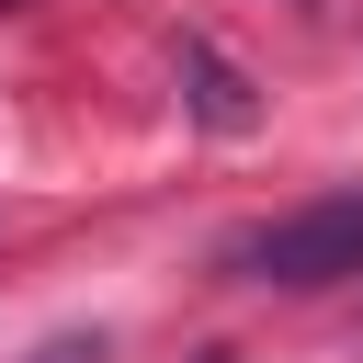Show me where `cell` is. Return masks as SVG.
Segmentation results:
<instances>
[{
	"label": "cell",
	"instance_id": "obj_1",
	"mask_svg": "<svg viewBox=\"0 0 363 363\" xmlns=\"http://www.w3.org/2000/svg\"><path fill=\"white\" fill-rule=\"evenodd\" d=\"M227 272L238 284H284V295H318V284H352L363 272V182L352 193H318V204H284L261 227L227 238Z\"/></svg>",
	"mask_w": 363,
	"mask_h": 363
},
{
	"label": "cell",
	"instance_id": "obj_2",
	"mask_svg": "<svg viewBox=\"0 0 363 363\" xmlns=\"http://www.w3.org/2000/svg\"><path fill=\"white\" fill-rule=\"evenodd\" d=\"M182 102H193V125H216V136H250V125H261V91H250V68H238L216 34H182Z\"/></svg>",
	"mask_w": 363,
	"mask_h": 363
},
{
	"label": "cell",
	"instance_id": "obj_3",
	"mask_svg": "<svg viewBox=\"0 0 363 363\" xmlns=\"http://www.w3.org/2000/svg\"><path fill=\"white\" fill-rule=\"evenodd\" d=\"M23 363H102V329H57V340H34Z\"/></svg>",
	"mask_w": 363,
	"mask_h": 363
},
{
	"label": "cell",
	"instance_id": "obj_4",
	"mask_svg": "<svg viewBox=\"0 0 363 363\" xmlns=\"http://www.w3.org/2000/svg\"><path fill=\"white\" fill-rule=\"evenodd\" d=\"M193 363H238V352H193Z\"/></svg>",
	"mask_w": 363,
	"mask_h": 363
},
{
	"label": "cell",
	"instance_id": "obj_5",
	"mask_svg": "<svg viewBox=\"0 0 363 363\" xmlns=\"http://www.w3.org/2000/svg\"><path fill=\"white\" fill-rule=\"evenodd\" d=\"M295 11H318V0H295Z\"/></svg>",
	"mask_w": 363,
	"mask_h": 363
},
{
	"label": "cell",
	"instance_id": "obj_6",
	"mask_svg": "<svg viewBox=\"0 0 363 363\" xmlns=\"http://www.w3.org/2000/svg\"><path fill=\"white\" fill-rule=\"evenodd\" d=\"M0 11H23V0H0Z\"/></svg>",
	"mask_w": 363,
	"mask_h": 363
}]
</instances>
